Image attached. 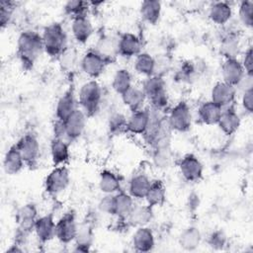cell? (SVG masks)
<instances>
[{
	"label": "cell",
	"mask_w": 253,
	"mask_h": 253,
	"mask_svg": "<svg viewBox=\"0 0 253 253\" xmlns=\"http://www.w3.org/2000/svg\"><path fill=\"white\" fill-rule=\"evenodd\" d=\"M17 47L19 59L25 69H31L42 51H44L42 35L31 30L20 34Z\"/></svg>",
	"instance_id": "obj_1"
},
{
	"label": "cell",
	"mask_w": 253,
	"mask_h": 253,
	"mask_svg": "<svg viewBox=\"0 0 253 253\" xmlns=\"http://www.w3.org/2000/svg\"><path fill=\"white\" fill-rule=\"evenodd\" d=\"M44 52L50 57H59L67 47V35L60 23H51L42 34Z\"/></svg>",
	"instance_id": "obj_2"
},
{
	"label": "cell",
	"mask_w": 253,
	"mask_h": 253,
	"mask_svg": "<svg viewBox=\"0 0 253 253\" xmlns=\"http://www.w3.org/2000/svg\"><path fill=\"white\" fill-rule=\"evenodd\" d=\"M102 89L100 84L95 80L85 82L78 92V103L80 109L86 114L87 117L94 116L101 105Z\"/></svg>",
	"instance_id": "obj_3"
},
{
	"label": "cell",
	"mask_w": 253,
	"mask_h": 253,
	"mask_svg": "<svg viewBox=\"0 0 253 253\" xmlns=\"http://www.w3.org/2000/svg\"><path fill=\"white\" fill-rule=\"evenodd\" d=\"M167 123L173 131L186 132L192 126V112L190 106L185 101L177 103L166 117Z\"/></svg>",
	"instance_id": "obj_4"
},
{
	"label": "cell",
	"mask_w": 253,
	"mask_h": 253,
	"mask_svg": "<svg viewBox=\"0 0 253 253\" xmlns=\"http://www.w3.org/2000/svg\"><path fill=\"white\" fill-rule=\"evenodd\" d=\"M70 174L66 166H54L44 179V190L50 196L62 193L69 185Z\"/></svg>",
	"instance_id": "obj_5"
},
{
	"label": "cell",
	"mask_w": 253,
	"mask_h": 253,
	"mask_svg": "<svg viewBox=\"0 0 253 253\" xmlns=\"http://www.w3.org/2000/svg\"><path fill=\"white\" fill-rule=\"evenodd\" d=\"M78 223L73 212L64 213L55 224V237L62 244H69L75 240Z\"/></svg>",
	"instance_id": "obj_6"
},
{
	"label": "cell",
	"mask_w": 253,
	"mask_h": 253,
	"mask_svg": "<svg viewBox=\"0 0 253 253\" xmlns=\"http://www.w3.org/2000/svg\"><path fill=\"white\" fill-rule=\"evenodd\" d=\"M16 146L19 149L25 163L27 165L33 166L38 161L40 156V142L37 136L33 133L24 134L17 142Z\"/></svg>",
	"instance_id": "obj_7"
},
{
	"label": "cell",
	"mask_w": 253,
	"mask_h": 253,
	"mask_svg": "<svg viewBox=\"0 0 253 253\" xmlns=\"http://www.w3.org/2000/svg\"><path fill=\"white\" fill-rule=\"evenodd\" d=\"M107 64L106 60L95 49L85 52L80 60L82 71L92 79L98 78L104 72Z\"/></svg>",
	"instance_id": "obj_8"
},
{
	"label": "cell",
	"mask_w": 253,
	"mask_h": 253,
	"mask_svg": "<svg viewBox=\"0 0 253 253\" xmlns=\"http://www.w3.org/2000/svg\"><path fill=\"white\" fill-rule=\"evenodd\" d=\"M86 119V114L80 108H77L65 121H63L65 138L70 141L78 139L85 130Z\"/></svg>",
	"instance_id": "obj_9"
},
{
	"label": "cell",
	"mask_w": 253,
	"mask_h": 253,
	"mask_svg": "<svg viewBox=\"0 0 253 253\" xmlns=\"http://www.w3.org/2000/svg\"><path fill=\"white\" fill-rule=\"evenodd\" d=\"M178 167L182 177L188 182H198L203 177L204 166L194 154H186L180 160Z\"/></svg>",
	"instance_id": "obj_10"
},
{
	"label": "cell",
	"mask_w": 253,
	"mask_h": 253,
	"mask_svg": "<svg viewBox=\"0 0 253 253\" xmlns=\"http://www.w3.org/2000/svg\"><path fill=\"white\" fill-rule=\"evenodd\" d=\"M236 87L219 81L214 84L211 91V101L219 106L221 109L233 105L236 98Z\"/></svg>",
	"instance_id": "obj_11"
},
{
	"label": "cell",
	"mask_w": 253,
	"mask_h": 253,
	"mask_svg": "<svg viewBox=\"0 0 253 253\" xmlns=\"http://www.w3.org/2000/svg\"><path fill=\"white\" fill-rule=\"evenodd\" d=\"M38 218V209L35 204L29 203L22 206L16 213V221L18 223V232L28 235L34 230L35 222Z\"/></svg>",
	"instance_id": "obj_12"
},
{
	"label": "cell",
	"mask_w": 253,
	"mask_h": 253,
	"mask_svg": "<svg viewBox=\"0 0 253 253\" xmlns=\"http://www.w3.org/2000/svg\"><path fill=\"white\" fill-rule=\"evenodd\" d=\"M220 72L222 81L234 87L238 85L246 74L241 61L237 58H225L221 64Z\"/></svg>",
	"instance_id": "obj_13"
},
{
	"label": "cell",
	"mask_w": 253,
	"mask_h": 253,
	"mask_svg": "<svg viewBox=\"0 0 253 253\" xmlns=\"http://www.w3.org/2000/svg\"><path fill=\"white\" fill-rule=\"evenodd\" d=\"M119 54L126 58L135 57L141 52L140 39L132 33H124L118 38Z\"/></svg>",
	"instance_id": "obj_14"
},
{
	"label": "cell",
	"mask_w": 253,
	"mask_h": 253,
	"mask_svg": "<svg viewBox=\"0 0 253 253\" xmlns=\"http://www.w3.org/2000/svg\"><path fill=\"white\" fill-rule=\"evenodd\" d=\"M131 245L137 252H149L155 246L153 231L148 226L136 227L131 237Z\"/></svg>",
	"instance_id": "obj_15"
},
{
	"label": "cell",
	"mask_w": 253,
	"mask_h": 253,
	"mask_svg": "<svg viewBox=\"0 0 253 253\" xmlns=\"http://www.w3.org/2000/svg\"><path fill=\"white\" fill-rule=\"evenodd\" d=\"M55 224L56 222L51 213L38 217L35 222L34 231L39 241L46 243L55 237Z\"/></svg>",
	"instance_id": "obj_16"
},
{
	"label": "cell",
	"mask_w": 253,
	"mask_h": 253,
	"mask_svg": "<svg viewBox=\"0 0 253 253\" xmlns=\"http://www.w3.org/2000/svg\"><path fill=\"white\" fill-rule=\"evenodd\" d=\"M240 125L241 119L232 105L222 109V113L217 126L225 135H231L235 133L238 130Z\"/></svg>",
	"instance_id": "obj_17"
},
{
	"label": "cell",
	"mask_w": 253,
	"mask_h": 253,
	"mask_svg": "<svg viewBox=\"0 0 253 253\" xmlns=\"http://www.w3.org/2000/svg\"><path fill=\"white\" fill-rule=\"evenodd\" d=\"M71 33L79 43H86L93 34V26L87 15L75 17L71 23Z\"/></svg>",
	"instance_id": "obj_18"
},
{
	"label": "cell",
	"mask_w": 253,
	"mask_h": 253,
	"mask_svg": "<svg viewBox=\"0 0 253 253\" xmlns=\"http://www.w3.org/2000/svg\"><path fill=\"white\" fill-rule=\"evenodd\" d=\"M77 101L74 96V92L72 89L65 91L60 98L56 102L55 106V117L56 120L65 121L76 109H77Z\"/></svg>",
	"instance_id": "obj_19"
},
{
	"label": "cell",
	"mask_w": 253,
	"mask_h": 253,
	"mask_svg": "<svg viewBox=\"0 0 253 253\" xmlns=\"http://www.w3.org/2000/svg\"><path fill=\"white\" fill-rule=\"evenodd\" d=\"M153 218V208L146 205H134L126 217V221L133 227L147 226Z\"/></svg>",
	"instance_id": "obj_20"
},
{
	"label": "cell",
	"mask_w": 253,
	"mask_h": 253,
	"mask_svg": "<svg viewBox=\"0 0 253 253\" xmlns=\"http://www.w3.org/2000/svg\"><path fill=\"white\" fill-rule=\"evenodd\" d=\"M149 122V110L141 109L131 114L126 119V131L132 134H141L145 132Z\"/></svg>",
	"instance_id": "obj_21"
},
{
	"label": "cell",
	"mask_w": 253,
	"mask_h": 253,
	"mask_svg": "<svg viewBox=\"0 0 253 253\" xmlns=\"http://www.w3.org/2000/svg\"><path fill=\"white\" fill-rule=\"evenodd\" d=\"M151 180L142 172L135 173L128 181V194L135 200H142L145 198L150 187Z\"/></svg>",
	"instance_id": "obj_22"
},
{
	"label": "cell",
	"mask_w": 253,
	"mask_h": 253,
	"mask_svg": "<svg viewBox=\"0 0 253 253\" xmlns=\"http://www.w3.org/2000/svg\"><path fill=\"white\" fill-rule=\"evenodd\" d=\"M50 156L54 166L64 165L70 158L69 145L65 139L53 137L50 140Z\"/></svg>",
	"instance_id": "obj_23"
},
{
	"label": "cell",
	"mask_w": 253,
	"mask_h": 253,
	"mask_svg": "<svg viewBox=\"0 0 253 253\" xmlns=\"http://www.w3.org/2000/svg\"><path fill=\"white\" fill-rule=\"evenodd\" d=\"M221 113L222 109L212 101L209 100L200 105L198 109V118L201 123L208 126H213L217 125Z\"/></svg>",
	"instance_id": "obj_24"
},
{
	"label": "cell",
	"mask_w": 253,
	"mask_h": 253,
	"mask_svg": "<svg viewBox=\"0 0 253 253\" xmlns=\"http://www.w3.org/2000/svg\"><path fill=\"white\" fill-rule=\"evenodd\" d=\"M25 161L16 144L9 147L3 159V168L8 175L18 174L25 166Z\"/></svg>",
	"instance_id": "obj_25"
},
{
	"label": "cell",
	"mask_w": 253,
	"mask_h": 253,
	"mask_svg": "<svg viewBox=\"0 0 253 253\" xmlns=\"http://www.w3.org/2000/svg\"><path fill=\"white\" fill-rule=\"evenodd\" d=\"M134 199L126 192L120 191L114 194V215L126 219L134 206Z\"/></svg>",
	"instance_id": "obj_26"
},
{
	"label": "cell",
	"mask_w": 253,
	"mask_h": 253,
	"mask_svg": "<svg viewBox=\"0 0 253 253\" xmlns=\"http://www.w3.org/2000/svg\"><path fill=\"white\" fill-rule=\"evenodd\" d=\"M121 97L123 103L127 109L130 110V112H135L143 109V105L147 99L141 87L133 85Z\"/></svg>",
	"instance_id": "obj_27"
},
{
	"label": "cell",
	"mask_w": 253,
	"mask_h": 253,
	"mask_svg": "<svg viewBox=\"0 0 253 253\" xmlns=\"http://www.w3.org/2000/svg\"><path fill=\"white\" fill-rule=\"evenodd\" d=\"M93 229L89 223L78 224L77 234L75 237V244L73 251L75 252H88L91 250L93 244Z\"/></svg>",
	"instance_id": "obj_28"
},
{
	"label": "cell",
	"mask_w": 253,
	"mask_h": 253,
	"mask_svg": "<svg viewBox=\"0 0 253 253\" xmlns=\"http://www.w3.org/2000/svg\"><path fill=\"white\" fill-rule=\"evenodd\" d=\"M232 17V8L227 2H214L209 8V18L216 25H225Z\"/></svg>",
	"instance_id": "obj_29"
},
{
	"label": "cell",
	"mask_w": 253,
	"mask_h": 253,
	"mask_svg": "<svg viewBox=\"0 0 253 253\" xmlns=\"http://www.w3.org/2000/svg\"><path fill=\"white\" fill-rule=\"evenodd\" d=\"M95 50L106 60V62L113 61L117 55H119L118 50V39L111 36H103L97 42Z\"/></svg>",
	"instance_id": "obj_30"
},
{
	"label": "cell",
	"mask_w": 253,
	"mask_h": 253,
	"mask_svg": "<svg viewBox=\"0 0 253 253\" xmlns=\"http://www.w3.org/2000/svg\"><path fill=\"white\" fill-rule=\"evenodd\" d=\"M99 189L105 195H114L121 190V180L119 176L111 170H103L99 175Z\"/></svg>",
	"instance_id": "obj_31"
},
{
	"label": "cell",
	"mask_w": 253,
	"mask_h": 253,
	"mask_svg": "<svg viewBox=\"0 0 253 253\" xmlns=\"http://www.w3.org/2000/svg\"><path fill=\"white\" fill-rule=\"evenodd\" d=\"M202 242V233L197 226L186 227L179 236V245L186 251L196 250Z\"/></svg>",
	"instance_id": "obj_32"
},
{
	"label": "cell",
	"mask_w": 253,
	"mask_h": 253,
	"mask_svg": "<svg viewBox=\"0 0 253 253\" xmlns=\"http://www.w3.org/2000/svg\"><path fill=\"white\" fill-rule=\"evenodd\" d=\"M161 11V2L156 0H145L141 2L139 7V14L141 19L149 25H155L159 21Z\"/></svg>",
	"instance_id": "obj_33"
},
{
	"label": "cell",
	"mask_w": 253,
	"mask_h": 253,
	"mask_svg": "<svg viewBox=\"0 0 253 253\" xmlns=\"http://www.w3.org/2000/svg\"><path fill=\"white\" fill-rule=\"evenodd\" d=\"M166 199V188L161 180L151 181L150 187L144 198L146 204L151 208L162 206Z\"/></svg>",
	"instance_id": "obj_34"
},
{
	"label": "cell",
	"mask_w": 253,
	"mask_h": 253,
	"mask_svg": "<svg viewBox=\"0 0 253 253\" xmlns=\"http://www.w3.org/2000/svg\"><path fill=\"white\" fill-rule=\"evenodd\" d=\"M133 68L141 76H151L155 72V58L147 52H140L134 57Z\"/></svg>",
	"instance_id": "obj_35"
},
{
	"label": "cell",
	"mask_w": 253,
	"mask_h": 253,
	"mask_svg": "<svg viewBox=\"0 0 253 253\" xmlns=\"http://www.w3.org/2000/svg\"><path fill=\"white\" fill-rule=\"evenodd\" d=\"M132 86V77L130 72L126 68H120L116 70L113 80H112V88L113 90L122 96L125 94L130 87Z\"/></svg>",
	"instance_id": "obj_36"
},
{
	"label": "cell",
	"mask_w": 253,
	"mask_h": 253,
	"mask_svg": "<svg viewBox=\"0 0 253 253\" xmlns=\"http://www.w3.org/2000/svg\"><path fill=\"white\" fill-rule=\"evenodd\" d=\"M172 151L169 146L152 148V161L156 168L167 169L172 163Z\"/></svg>",
	"instance_id": "obj_37"
},
{
	"label": "cell",
	"mask_w": 253,
	"mask_h": 253,
	"mask_svg": "<svg viewBox=\"0 0 253 253\" xmlns=\"http://www.w3.org/2000/svg\"><path fill=\"white\" fill-rule=\"evenodd\" d=\"M141 89L143 90V92L145 93V95L148 99L149 97L153 96L154 94H156L162 90H165L166 85H165V81L162 76L153 74L151 76L145 77V79L142 82Z\"/></svg>",
	"instance_id": "obj_38"
},
{
	"label": "cell",
	"mask_w": 253,
	"mask_h": 253,
	"mask_svg": "<svg viewBox=\"0 0 253 253\" xmlns=\"http://www.w3.org/2000/svg\"><path fill=\"white\" fill-rule=\"evenodd\" d=\"M240 44L238 38L232 34L225 36L222 39L220 44V50L225 56V58H236V55L239 52Z\"/></svg>",
	"instance_id": "obj_39"
},
{
	"label": "cell",
	"mask_w": 253,
	"mask_h": 253,
	"mask_svg": "<svg viewBox=\"0 0 253 253\" xmlns=\"http://www.w3.org/2000/svg\"><path fill=\"white\" fill-rule=\"evenodd\" d=\"M89 4L90 3L81 0H70L64 4L63 9L65 14L69 15L73 19L75 17L87 15Z\"/></svg>",
	"instance_id": "obj_40"
},
{
	"label": "cell",
	"mask_w": 253,
	"mask_h": 253,
	"mask_svg": "<svg viewBox=\"0 0 253 253\" xmlns=\"http://www.w3.org/2000/svg\"><path fill=\"white\" fill-rule=\"evenodd\" d=\"M238 17L241 24L246 28L253 26V2L241 1L238 6Z\"/></svg>",
	"instance_id": "obj_41"
},
{
	"label": "cell",
	"mask_w": 253,
	"mask_h": 253,
	"mask_svg": "<svg viewBox=\"0 0 253 253\" xmlns=\"http://www.w3.org/2000/svg\"><path fill=\"white\" fill-rule=\"evenodd\" d=\"M58 60L60 62V65L62 66L63 69L70 71L72 70L78 61V57H77V52L75 50V48L67 46L63 52L59 55Z\"/></svg>",
	"instance_id": "obj_42"
},
{
	"label": "cell",
	"mask_w": 253,
	"mask_h": 253,
	"mask_svg": "<svg viewBox=\"0 0 253 253\" xmlns=\"http://www.w3.org/2000/svg\"><path fill=\"white\" fill-rule=\"evenodd\" d=\"M126 119L122 113H113L108 121L109 130L115 134L126 130Z\"/></svg>",
	"instance_id": "obj_43"
},
{
	"label": "cell",
	"mask_w": 253,
	"mask_h": 253,
	"mask_svg": "<svg viewBox=\"0 0 253 253\" xmlns=\"http://www.w3.org/2000/svg\"><path fill=\"white\" fill-rule=\"evenodd\" d=\"M148 100L150 103V108L160 112H164L169 105V97L166 89L149 97Z\"/></svg>",
	"instance_id": "obj_44"
},
{
	"label": "cell",
	"mask_w": 253,
	"mask_h": 253,
	"mask_svg": "<svg viewBox=\"0 0 253 253\" xmlns=\"http://www.w3.org/2000/svg\"><path fill=\"white\" fill-rule=\"evenodd\" d=\"M15 9V2L12 1H1L0 2V25L4 29L10 23L13 12Z\"/></svg>",
	"instance_id": "obj_45"
},
{
	"label": "cell",
	"mask_w": 253,
	"mask_h": 253,
	"mask_svg": "<svg viewBox=\"0 0 253 253\" xmlns=\"http://www.w3.org/2000/svg\"><path fill=\"white\" fill-rule=\"evenodd\" d=\"M227 239H226V235L224 234L223 231L221 230H215L213 231L208 239V244L210 247H211L212 249L215 250H221L224 248V246L226 245Z\"/></svg>",
	"instance_id": "obj_46"
},
{
	"label": "cell",
	"mask_w": 253,
	"mask_h": 253,
	"mask_svg": "<svg viewBox=\"0 0 253 253\" xmlns=\"http://www.w3.org/2000/svg\"><path fill=\"white\" fill-rule=\"evenodd\" d=\"M98 209L101 212L114 215V195H105L98 203Z\"/></svg>",
	"instance_id": "obj_47"
},
{
	"label": "cell",
	"mask_w": 253,
	"mask_h": 253,
	"mask_svg": "<svg viewBox=\"0 0 253 253\" xmlns=\"http://www.w3.org/2000/svg\"><path fill=\"white\" fill-rule=\"evenodd\" d=\"M241 64L245 70L246 74L249 75H253V50H252V46H249L243 55Z\"/></svg>",
	"instance_id": "obj_48"
},
{
	"label": "cell",
	"mask_w": 253,
	"mask_h": 253,
	"mask_svg": "<svg viewBox=\"0 0 253 253\" xmlns=\"http://www.w3.org/2000/svg\"><path fill=\"white\" fill-rule=\"evenodd\" d=\"M241 106L247 113L251 114L253 112V90L242 92Z\"/></svg>",
	"instance_id": "obj_49"
},
{
	"label": "cell",
	"mask_w": 253,
	"mask_h": 253,
	"mask_svg": "<svg viewBox=\"0 0 253 253\" xmlns=\"http://www.w3.org/2000/svg\"><path fill=\"white\" fill-rule=\"evenodd\" d=\"M240 89L242 92L253 90V75L245 74L242 80L236 86V89Z\"/></svg>",
	"instance_id": "obj_50"
}]
</instances>
